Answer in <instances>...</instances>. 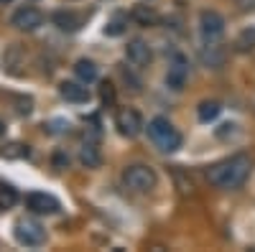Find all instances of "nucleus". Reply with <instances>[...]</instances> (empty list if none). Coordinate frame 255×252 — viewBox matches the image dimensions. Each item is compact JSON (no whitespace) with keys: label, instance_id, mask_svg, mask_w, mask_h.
<instances>
[{"label":"nucleus","instance_id":"nucleus-1","mask_svg":"<svg viewBox=\"0 0 255 252\" xmlns=\"http://www.w3.org/2000/svg\"><path fill=\"white\" fill-rule=\"evenodd\" d=\"M250 168H253L250 156L238 153V156H232V158H225V161L215 163L207 171V178H209L212 186H217V188H238L250 176Z\"/></svg>","mask_w":255,"mask_h":252},{"label":"nucleus","instance_id":"nucleus-2","mask_svg":"<svg viewBox=\"0 0 255 252\" xmlns=\"http://www.w3.org/2000/svg\"><path fill=\"white\" fill-rule=\"evenodd\" d=\"M148 135L163 153H174L181 148V133L166 117H153L148 122Z\"/></svg>","mask_w":255,"mask_h":252},{"label":"nucleus","instance_id":"nucleus-3","mask_svg":"<svg viewBox=\"0 0 255 252\" xmlns=\"http://www.w3.org/2000/svg\"><path fill=\"white\" fill-rule=\"evenodd\" d=\"M123 183L130 188V191H138V194H145L156 186V171L151 166H128L125 173H123Z\"/></svg>","mask_w":255,"mask_h":252},{"label":"nucleus","instance_id":"nucleus-4","mask_svg":"<svg viewBox=\"0 0 255 252\" xmlns=\"http://www.w3.org/2000/svg\"><path fill=\"white\" fill-rule=\"evenodd\" d=\"M199 33L204 38V44H220V38L225 36V18L217 10H202Z\"/></svg>","mask_w":255,"mask_h":252},{"label":"nucleus","instance_id":"nucleus-5","mask_svg":"<svg viewBox=\"0 0 255 252\" xmlns=\"http://www.w3.org/2000/svg\"><path fill=\"white\" fill-rule=\"evenodd\" d=\"M13 235H15V240L20 245L38 247V245H44V240H46V229L41 227L36 219H20V222H15Z\"/></svg>","mask_w":255,"mask_h":252},{"label":"nucleus","instance_id":"nucleus-6","mask_svg":"<svg viewBox=\"0 0 255 252\" xmlns=\"http://www.w3.org/2000/svg\"><path fill=\"white\" fill-rule=\"evenodd\" d=\"M115 128L120 130V135L125 138H135L140 130H143V117L138 110L133 107H123L118 115H115Z\"/></svg>","mask_w":255,"mask_h":252},{"label":"nucleus","instance_id":"nucleus-7","mask_svg":"<svg viewBox=\"0 0 255 252\" xmlns=\"http://www.w3.org/2000/svg\"><path fill=\"white\" fill-rule=\"evenodd\" d=\"M41 23H44V15H41V10L33 8V5L18 8L10 18V26H15L18 31H36Z\"/></svg>","mask_w":255,"mask_h":252},{"label":"nucleus","instance_id":"nucleus-8","mask_svg":"<svg viewBox=\"0 0 255 252\" xmlns=\"http://www.w3.org/2000/svg\"><path fill=\"white\" fill-rule=\"evenodd\" d=\"M26 206L31 209L33 214H56L59 212V199L51 196V194L33 191V194L26 196Z\"/></svg>","mask_w":255,"mask_h":252},{"label":"nucleus","instance_id":"nucleus-9","mask_svg":"<svg viewBox=\"0 0 255 252\" xmlns=\"http://www.w3.org/2000/svg\"><path fill=\"white\" fill-rule=\"evenodd\" d=\"M125 56L138 69H145L148 64H151V49H148V44H145V41H140V38H133L130 44L125 46Z\"/></svg>","mask_w":255,"mask_h":252},{"label":"nucleus","instance_id":"nucleus-10","mask_svg":"<svg viewBox=\"0 0 255 252\" xmlns=\"http://www.w3.org/2000/svg\"><path fill=\"white\" fill-rule=\"evenodd\" d=\"M59 94L67 99V102H74V104H82L90 99V89L79 82H61L59 84Z\"/></svg>","mask_w":255,"mask_h":252},{"label":"nucleus","instance_id":"nucleus-11","mask_svg":"<svg viewBox=\"0 0 255 252\" xmlns=\"http://www.w3.org/2000/svg\"><path fill=\"white\" fill-rule=\"evenodd\" d=\"M186 74H189L186 59H184V56H176V59H174V64L168 67V77H166L168 87H171V89H181V87H184V82H186Z\"/></svg>","mask_w":255,"mask_h":252},{"label":"nucleus","instance_id":"nucleus-12","mask_svg":"<svg viewBox=\"0 0 255 252\" xmlns=\"http://www.w3.org/2000/svg\"><path fill=\"white\" fill-rule=\"evenodd\" d=\"M54 23L61 28V31H77L82 26V15L72 13V10H56L54 13Z\"/></svg>","mask_w":255,"mask_h":252},{"label":"nucleus","instance_id":"nucleus-13","mask_svg":"<svg viewBox=\"0 0 255 252\" xmlns=\"http://www.w3.org/2000/svg\"><path fill=\"white\" fill-rule=\"evenodd\" d=\"M130 18L135 20L138 26H156L158 23V13L151 8V5H135Z\"/></svg>","mask_w":255,"mask_h":252},{"label":"nucleus","instance_id":"nucleus-14","mask_svg":"<svg viewBox=\"0 0 255 252\" xmlns=\"http://www.w3.org/2000/svg\"><path fill=\"white\" fill-rule=\"evenodd\" d=\"M74 74H77V79L84 82V84L95 82V79H97V67H95V61H90V59H79L77 64H74Z\"/></svg>","mask_w":255,"mask_h":252},{"label":"nucleus","instance_id":"nucleus-15","mask_svg":"<svg viewBox=\"0 0 255 252\" xmlns=\"http://www.w3.org/2000/svg\"><path fill=\"white\" fill-rule=\"evenodd\" d=\"M79 161H82V166H87V168H97L102 163V156H100V151L95 148L92 143H87V145H82V151H79Z\"/></svg>","mask_w":255,"mask_h":252},{"label":"nucleus","instance_id":"nucleus-16","mask_svg":"<svg viewBox=\"0 0 255 252\" xmlns=\"http://www.w3.org/2000/svg\"><path fill=\"white\" fill-rule=\"evenodd\" d=\"M220 112H222V107H220V102H215V99H207V102H202L199 107H197V117H199L202 122L215 120Z\"/></svg>","mask_w":255,"mask_h":252},{"label":"nucleus","instance_id":"nucleus-17","mask_svg":"<svg viewBox=\"0 0 255 252\" xmlns=\"http://www.w3.org/2000/svg\"><path fill=\"white\" fill-rule=\"evenodd\" d=\"M15 201H18V191H15V188H13L10 183L0 181V212H5V209H10Z\"/></svg>","mask_w":255,"mask_h":252},{"label":"nucleus","instance_id":"nucleus-18","mask_svg":"<svg viewBox=\"0 0 255 252\" xmlns=\"http://www.w3.org/2000/svg\"><path fill=\"white\" fill-rule=\"evenodd\" d=\"M235 49H238V51H253V49H255V26L245 28V31L235 38Z\"/></svg>","mask_w":255,"mask_h":252},{"label":"nucleus","instance_id":"nucleus-19","mask_svg":"<svg viewBox=\"0 0 255 252\" xmlns=\"http://www.w3.org/2000/svg\"><path fill=\"white\" fill-rule=\"evenodd\" d=\"M125 26H128V15L115 13V15L108 20V26H105V33H108V36H120V33L125 31Z\"/></svg>","mask_w":255,"mask_h":252},{"label":"nucleus","instance_id":"nucleus-20","mask_svg":"<svg viewBox=\"0 0 255 252\" xmlns=\"http://www.w3.org/2000/svg\"><path fill=\"white\" fill-rule=\"evenodd\" d=\"M3 156L5 158H23V156H28V148L26 145H18V143H10L3 148Z\"/></svg>","mask_w":255,"mask_h":252},{"label":"nucleus","instance_id":"nucleus-21","mask_svg":"<svg viewBox=\"0 0 255 252\" xmlns=\"http://www.w3.org/2000/svg\"><path fill=\"white\" fill-rule=\"evenodd\" d=\"M102 99L105 102H113L115 99V89H113V84H108V82L102 84Z\"/></svg>","mask_w":255,"mask_h":252},{"label":"nucleus","instance_id":"nucleus-22","mask_svg":"<svg viewBox=\"0 0 255 252\" xmlns=\"http://www.w3.org/2000/svg\"><path fill=\"white\" fill-rule=\"evenodd\" d=\"M54 163H56V168H67L69 166V158L59 153V156H54Z\"/></svg>","mask_w":255,"mask_h":252},{"label":"nucleus","instance_id":"nucleus-23","mask_svg":"<svg viewBox=\"0 0 255 252\" xmlns=\"http://www.w3.org/2000/svg\"><path fill=\"white\" fill-rule=\"evenodd\" d=\"M238 5L245 8V10H250V8H255V0H238Z\"/></svg>","mask_w":255,"mask_h":252},{"label":"nucleus","instance_id":"nucleus-24","mask_svg":"<svg viewBox=\"0 0 255 252\" xmlns=\"http://www.w3.org/2000/svg\"><path fill=\"white\" fill-rule=\"evenodd\" d=\"M5 133V125H3V120H0V135H3Z\"/></svg>","mask_w":255,"mask_h":252},{"label":"nucleus","instance_id":"nucleus-25","mask_svg":"<svg viewBox=\"0 0 255 252\" xmlns=\"http://www.w3.org/2000/svg\"><path fill=\"white\" fill-rule=\"evenodd\" d=\"M0 3H3V5H5V3H10V0H0Z\"/></svg>","mask_w":255,"mask_h":252}]
</instances>
